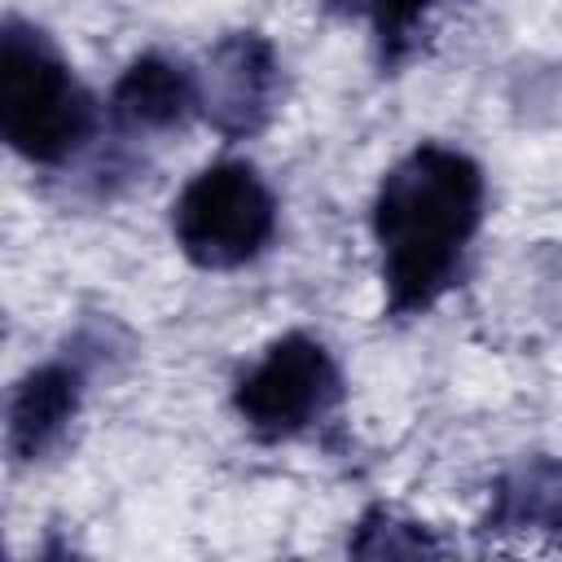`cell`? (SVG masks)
I'll use <instances>...</instances> for the list:
<instances>
[{"label":"cell","instance_id":"6da1fadb","mask_svg":"<svg viewBox=\"0 0 562 562\" xmlns=\"http://www.w3.org/2000/svg\"><path fill=\"white\" fill-rule=\"evenodd\" d=\"M483 171L470 154L422 140L378 184L373 241L391 316L430 312L461 277L465 250L483 224Z\"/></svg>","mask_w":562,"mask_h":562},{"label":"cell","instance_id":"7a4b0ae2","mask_svg":"<svg viewBox=\"0 0 562 562\" xmlns=\"http://www.w3.org/2000/svg\"><path fill=\"white\" fill-rule=\"evenodd\" d=\"M0 132L40 167L75 158L97 132V105L61 48L31 22L9 18L0 35Z\"/></svg>","mask_w":562,"mask_h":562},{"label":"cell","instance_id":"3957f363","mask_svg":"<svg viewBox=\"0 0 562 562\" xmlns=\"http://www.w3.org/2000/svg\"><path fill=\"white\" fill-rule=\"evenodd\" d=\"M277 233V198L268 180L241 162L224 158L202 167L171 206V237L193 268L233 272L268 250Z\"/></svg>","mask_w":562,"mask_h":562},{"label":"cell","instance_id":"277c9868","mask_svg":"<svg viewBox=\"0 0 562 562\" xmlns=\"http://www.w3.org/2000/svg\"><path fill=\"white\" fill-rule=\"evenodd\" d=\"M342 400V373L312 334H281L237 378L233 408L259 439H294L329 417Z\"/></svg>","mask_w":562,"mask_h":562},{"label":"cell","instance_id":"5b68a950","mask_svg":"<svg viewBox=\"0 0 562 562\" xmlns=\"http://www.w3.org/2000/svg\"><path fill=\"white\" fill-rule=\"evenodd\" d=\"M281 66L259 31L224 35L198 70V114L220 136H255L277 110Z\"/></svg>","mask_w":562,"mask_h":562},{"label":"cell","instance_id":"8992f818","mask_svg":"<svg viewBox=\"0 0 562 562\" xmlns=\"http://www.w3.org/2000/svg\"><path fill=\"white\" fill-rule=\"evenodd\" d=\"M83 400V369L70 360H48L35 364L9 395V452L18 461H40L48 457Z\"/></svg>","mask_w":562,"mask_h":562},{"label":"cell","instance_id":"52a82bcc","mask_svg":"<svg viewBox=\"0 0 562 562\" xmlns=\"http://www.w3.org/2000/svg\"><path fill=\"white\" fill-rule=\"evenodd\" d=\"M110 114L132 132L180 127L189 114H198V70L162 53H145L119 75L110 92Z\"/></svg>","mask_w":562,"mask_h":562},{"label":"cell","instance_id":"ba28073f","mask_svg":"<svg viewBox=\"0 0 562 562\" xmlns=\"http://www.w3.org/2000/svg\"><path fill=\"white\" fill-rule=\"evenodd\" d=\"M443 544L430 540L426 527L408 522V518H395L391 509H369L360 522H356V540H351V553L360 558H391V553H439Z\"/></svg>","mask_w":562,"mask_h":562},{"label":"cell","instance_id":"9c48e42d","mask_svg":"<svg viewBox=\"0 0 562 562\" xmlns=\"http://www.w3.org/2000/svg\"><path fill=\"white\" fill-rule=\"evenodd\" d=\"M435 4H443V0H373L369 4V22H373V35H378V53H382V61H395V57H404L408 53V44H413V31L422 26V18L435 9Z\"/></svg>","mask_w":562,"mask_h":562},{"label":"cell","instance_id":"30bf717a","mask_svg":"<svg viewBox=\"0 0 562 562\" xmlns=\"http://www.w3.org/2000/svg\"><path fill=\"white\" fill-rule=\"evenodd\" d=\"M558 536H562V518H558Z\"/></svg>","mask_w":562,"mask_h":562}]
</instances>
